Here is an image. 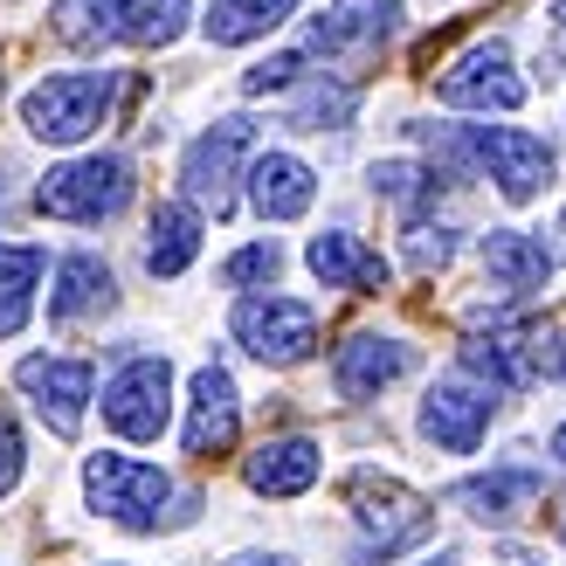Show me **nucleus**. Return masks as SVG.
I'll use <instances>...</instances> for the list:
<instances>
[{"instance_id": "cd10ccee", "label": "nucleus", "mask_w": 566, "mask_h": 566, "mask_svg": "<svg viewBox=\"0 0 566 566\" xmlns=\"http://www.w3.org/2000/svg\"><path fill=\"white\" fill-rule=\"evenodd\" d=\"M276 276H283V249L270 235L249 242V249H235V256L221 263V283H229V291H270Z\"/></svg>"}, {"instance_id": "7c9ffc66", "label": "nucleus", "mask_w": 566, "mask_h": 566, "mask_svg": "<svg viewBox=\"0 0 566 566\" xmlns=\"http://www.w3.org/2000/svg\"><path fill=\"white\" fill-rule=\"evenodd\" d=\"M21 470H28V449H21V429L8 415H0V497H8L21 484Z\"/></svg>"}, {"instance_id": "2eb2a0df", "label": "nucleus", "mask_w": 566, "mask_h": 566, "mask_svg": "<svg viewBox=\"0 0 566 566\" xmlns=\"http://www.w3.org/2000/svg\"><path fill=\"white\" fill-rule=\"evenodd\" d=\"M394 28H401V0H332L325 14H311L304 28V55H374L380 42H394Z\"/></svg>"}, {"instance_id": "1a4fd4ad", "label": "nucleus", "mask_w": 566, "mask_h": 566, "mask_svg": "<svg viewBox=\"0 0 566 566\" xmlns=\"http://www.w3.org/2000/svg\"><path fill=\"white\" fill-rule=\"evenodd\" d=\"M104 429L125 442H159L166 421H174V366L159 353H132L118 374L104 380Z\"/></svg>"}, {"instance_id": "6e6552de", "label": "nucleus", "mask_w": 566, "mask_h": 566, "mask_svg": "<svg viewBox=\"0 0 566 566\" xmlns=\"http://www.w3.org/2000/svg\"><path fill=\"white\" fill-rule=\"evenodd\" d=\"M229 332H235V346H249L263 366H304L318 353V311L304 297H283V291H242Z\"/></svg>"}, {"instance_id": "a878e982", "label": "nucleus", "mask_w": 566, "mask_h": 566, "mask_svg": "<svg viewBox=\"0 0 566 566\" xmlns=\"http://www.w3.org/2000/svg\"><path fill=\"white\" fill-rule=\"evenodd\" d=\"M359 111V91L338 76H297V97H291V132H346Z\"/></svg>"}, {"instance_id": "a211bd4d", "label": "nucleus", "mask_w": 566, "mask_h": 566, "mask_svg": "<svg viewBox=\"0 0 566 566\" xmlns=\"http://www.w3.org/2000/svg\"><path fill=\"white\" fill-rule=\"evenodd\" d=\"M304 263H311V276H318L325 291H359V297H380L387 283H394V263L380 256L374 242H359L353 229H325V235H311Z\"/></svg>"}, {"instance_id": "412c9836", "label": "nucleus", "mask_w": 566, "mask_h": 566, "mask_svg": "<svg viewBox=\"0 0 566 566\" xmlns=\"http://www.w3.org/2000/svg\"><path fill=\"white\" fill-rule=\"evenodd\" d=\"M476 256H484V276L504 297H532V291H546V276H553V249L525 229H491L476 242Z\"/></svg>"}, {"instance_id": "bb28decb", "label": "nucleus", "mask_w": 566, "mask_h": 566, "mask_svg": "<svg viewBox=\"0 0 566 566\" xmlns=\"http://www.w3.org/2000/svg\"><path fill=\"white\" fill-rule=\"evenodd\" d=\"M374 193L380 201H394V208H429L436 193H442V166H415V159H374Z\"/></svg>"}, {"instance_id": "9b49d317", "label": "nucleus", "mask_w": 566, "mask_h": 566, "mask_svg": "<svg viewBox=\"0 0 566 566\" xmlns=\"http://www.w3.org/2000/svg\"><path fill=\"white\" fill-rule=\"evenodd\" d=\"M249 153H256V118H214V125L180 153V187H187V201L229 214Z\"/></svg>"}, {"instance_id": "b1692460", "label": "nucleus", "mask_w": 566, "mask_h": 566, "mask_svg": "<svg viewBox=\"0 0 566 566\" xmlns=\"http://www.w3.org/2000/svg\"><path fill=\"white\" fill-rule=\"evenodd\" d=\"M297 8H304V0H208L201 35H208L214 49H249V42L276 35V28L291 21Z\"/></svg>"}, {"instance_id": "393cba45", "label": "nucleus", "mask_w": 566, "mask_h": 566, "mask_svg": "<svg viewBox=\"0 0 566 566\" xmlns=\"http://www.w3.org/2000/svg\"><path fill=\"white\" fill-rule=\"evenodd\" d=\"M42 270L49 256L28 242H0V338H14L35 311V291H42Z\"/></svg>"}, {"instance_id": "ddd939ff", "label": "nucleus", "mask_w": 566, "mask_h": 566, "mask_svg": "<svg viewBox=\"0 0 566 566\" xmlns=\"http://www.w3.org/2000/svg\"><path fill=\"white\" fill-rule=\"evenodd\" d=\"M14 387L28 394V408H35L42 421H49V436H76L83 429V415H91V366L83 359H63V353H28L21 366H14Z\"/></svg>"}, {"instance_id": "dca6fc26", "label": "nucleus", "mask_w": 566, "mask_h": 566, "mask_svg": "<svg viewBox=\"0 0 566 566\" xmlns=\"http://www.w3.org/2000/svg\"><path fill=\"white\" fill-rule=\"evenodd\" d=\"M415 374V346L408 338H387V332H353L346 346L332 353V387L338 401H380L394 380Z\"/></svg>"}, {"instance_id": "f704fd0d", "label": "nucleus", "mask_w": 566, "mask_h": 566, "mask_svg": "<svg viewBox=\"0 0 566 566\" xmlns=\"http://www.w3.org/2000/svg\"><path fill=\"white\" fill-rule=\"evenodd\" d=\"M553 457L566 463V421H559V429H553Z\"/></svg>"}, {"instance_id": "473e14b6", "label": "nucleus", "mask_w": 566, "mask_h": 566, "mask_svg": "<svg viewBox=\"0 0 566 566\" xmlns=\"http://www.w3.org/2000/svg\"><path fill=\"white\" fill-rule=\"evenodd\" d=\"M553 263H566V214L553 221Z\"/></svg>"}, {"instance_id": "2f4dec72", "label": "nucleus", "mask_w": 566, "mask_h": 566, "mask_svg": "<svg viewBox=\"0 0 566 566\" xmlns=\"http://www.w3.org/2000/svg\"><path fill=\"white\" fill-rule=\"evenodd\" d=\"M229 566H297V559H283V553H242V559H229Z\"/></svg>"}, {"instance_id": "c756f323", "label": "nucleus", "mask_w": 566, "mask_h": 566, "mask_svg": "<svg viewBox=\"0 0 566 566\" xmlns=\"http://www.w3.org/2000/svg\"><path fill=\"white\" fill-rule=\"evenodd\" d=\"M449 256H457V229H449V221H408V263L415 270H442Z\"/></svg>"}, {"instance_id": "c9c22d12", "label": "nucleus", "mask_w": 566, "mask_h": 566, "mask_svg": "<svg viewBox=\"0 0 566 566\" xmlns=\"http://www.w3.org/2000/svg\"><path fill=\"white\" fill-rule=\"evenodd\" d=\"M553 28H559V35H566V0H559V8H553Z\"/></svg>"}, {"instance_id": "f8f14e48", "label": "nucleus", "mask_w": 566, "mask_h": 566, "mask_svg": "<svg viewBox=\"0 0 566 566\" xmlns=\"http://www.w3.org/2000/svg\"><path fill=\"white\" fill-rule=\"evenodd\" d=\"M436 97L457 104V111H518L525 104V76L512 63V42H497V35L470 42L457 63L436 76Z\"/></svg>"}, {"instance_id": "f257e3e1", "label": "nucleus", "mask_w": 566, "mask_h": 566, "mask_svg": "<svg viewBox=\"0 0 566 566\" xmlns=\"http://www.w3.org/2000/svg\"><path fill=\"white\" fill-rule=\"evenodd\" d=\"M421 146L436 153L442 174H484L512 208H532L539 193L553 187L559 174V159L539 132H525V125H408Z\"/></svg>"}, {"instance_id": "39448f33", "label": "nucleus", "mask_w": 566, "mask_h": 566, "mask_svg": "<svg viewBox=\"0 0 566 566\" xmlns=\"http://www.w3.org/2000/svg\"><path fill=\"white\" fill-rule=\"evenodd\" d=\"M118 104V76L111 70H63L42 76L35 91H21V125L42 138V146H83Z\"/></svg>"}, {"instance_id": "0eeeda50", "label": "nucleus", "mask_w": 566, "mask_h": 566, "mask_svg": "<svg viewBox=\"0 0 566 566\" xmlns=\"http://www.w3.org/2000/svg\"><path fill=\"white\" fill-rule=\"evenodd\" d=\"M546 346H553V338L532 318H518V311H491V325H476L463 338L457 366L476 374L484 387H497V394H525L532 380L546 374Z\"/></svg>"}, {"instance_id": "f3484780", "label": "nucleus", "mask_w": 566, "mask_h": 566, "mask_svg": "<svg viewBox=\"0 0 566 566\" xmlns=\"http://www.w3.org/2000/svg\"><path fill=\"white\" fill-rule=\"evenodd\" d=\"M242 436V394L229 380V366H201V374L187 380V457H221V449H235Z\"/></svg>"}, {"instance_id": "4468645a", "label": "nucleus", "mask_w": 566, "mask_h": 566, "mask_svg": "<svg viewBox=\"0 0 566 566\" xmlns=\"http://www.w3.org/2000/svg\"><path fill=\"white\" fill-rule=\"evenodd\" d=\"M539 497H546V470L532 463V457H504V463H491L484 476L449 484V504H457V512H470L476 525H518Z\"/></svg>"}, {"instance_id": "c85d7f7f", "label": "nucleus", "mask_w": 566, "mask_h": 566, "mask_svg": "<svg viewBox=\"0 0 566 566\" xmlns=\"http://www.w3.org/2000/svg\"><path fill=\"white\" fill-rule=\"evenodd\" d=\"M311 70V55L304 49H283V55H270V63H256L242 76V97H276V91H297V76Z\"/></svg>"}, {"instance_id": "aec40b11", "label": "nucleus", "mask_w": 566, "mask_h": 566, "mask_svg": "<svg viewBox=\"0 0 566 566\" xmlns=\"http://www.w3.org/2000/svg\"><path fill=\"white\" fill-rule=\"evenodd\" d=\"M318 470H325V449L311 436H270L256 457L242 463V484L256 497H304L318 484Z\"/></svg>"}, {"instance_id": "6ab92c4d", "label": "nucleus", "mask_w": 566, "mask_h": 566, "mask_svg": "<svg viewBox=\"0 0 566 566\" xmlns=\"http://www.w3.org/2000/svg\"><path fill=\"white\" fill-rule=\"evenodd\" d=\"M249 208H256L263 221H297L311 214V201H318V174L297 159V153H249Z\"/></svg>"}, {"instance_id": "72a5a7b5", "label": "nucleus", "mask_w": 566, "mask_h": 566, "mask_svg": "<svg viewBox=\"0 0 566 566\" xmlns=\"http://www.w3.org/2000/svg\"><path fill=\"white\" fill-rule=\"evenodd\" d=\"M553 374L566 380V338H559V346H553Z\"/></svg>"}, {"instance_id": "7ed1b4c3", "label": "nucleus", "mask_w": 566, "mask_h": 566, "mask_svg": "<svg viewBox=\"0 0 566 566\" xmlns=\"http://www.w3.org/2000/svg\"><path fill=\"white\" fill-rule=\"evenodd\" d=\"M83 497H91V512L125 525V532H159L174 525L180 512H166L180 491L174 476L159 463H138V457H118V449H97V457H83Z\"/></svg>"}, {"instance_id": "9d476101", "label": "nucleus", "mask_w": 566, "mask_h": 566, "mask_svg": "<svg viewBox=\"0 0 566 566\" xmlns=\"http://www.w3.org/2000/svg\"><path fill=\"white\" fill-rule=\"evenodd\" d=\"M491 421H497V387H484L476 374H442L429 394H421V442H436L442 457H476L491 436Z\"/></svg>"}, {"instance_id": "f03ea898", "label": "nucleus", "mask_w": 566, "mask_h": 566, "mask_svg": "<svg viewBox=\"0 0 566 566\" xmlns=\"http://www.w3.org/2000/svg\"><path fill=\"white\" fill-rule=\"evenodd\" d=\"M193 0H63L55 35L76 49H174L187 35Z\"/></svg>"}, {"instance_id": "20e7f679", "label": "nucleus", "mask_w": 566, "mask_h": 566, "mask_svg": "<svg viewBox=\"0 0 566 566\" xmlns=\"http://www.w3.org/2000/svg\"><path fill=\"white\" fill-rule=\"evenodd\" d=\"M346 512L359 525V553L366 559H394V553H408L429 539V525H436V504L408 491L401 476H387V470H353L346 476Z\"/></svg>"}, {"instance_id": "4be33fe9", "label": "nucleus", "mask_w": 566, "mask_h": 566, "mask_svg": "<svg viewBox=\"0 0 566 566\" xmlns=\"http://www.w3.org/2000/svg\"><path fill=\"white\" fill-rule=\"evenodd\" d=\"M118 304V276H111L104 256L76 249V256L55 263V291H49V325H76V318H97V311Z\"/></svg>"}, {"instance_id": "5701e85b", "label": "nucleus", "mask_w": 566, "mask_h": 566, "mask_svg": "<svg viewBox=\"0 0 566 566\" xmlns=\"http://www.w3.org/2000/svg\"><path fill=\"white\" fill-rule=\"evenodd\" d=\"M201 235H208V221L193 201H159L153 221H146V270L159 283H174L193 270V256H201Z\"/></svg>"}, {"instance_id": "423d86ee", "label": "nucleus", "mask_w": 566, "mask_h": 566, "mask_svg": "<svg viewBox=\"0 0 566 566\" xmlns=\"http://www.w3.org/2000/svg\"><path fill=\"white\" fill-rule=\"evenodd\" d=\"M132 159L125 153H83L70 166H55V174H42L35 187V208L49 221H76V229H97V221L125 214L132 208Z\"/></svg>"}, {"instance_id": "e433bc0d", "label": "nucleus", "mask_w": 566, "mask_h": 566, "mask_svg": "<svg viewBox=\"0 0 566 566\" xmlns=\"http://www.w3.org/2000/svg\"><path fill=\"white\" fill-rule=\"evenodd\" d=\"M429 566H457V553H436V559H429Z\"/></svg>"}]
</instances>
